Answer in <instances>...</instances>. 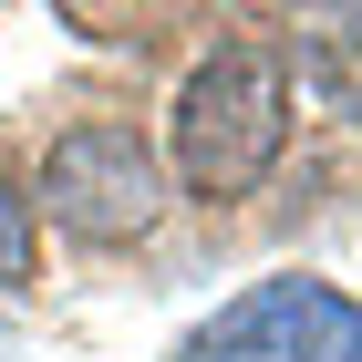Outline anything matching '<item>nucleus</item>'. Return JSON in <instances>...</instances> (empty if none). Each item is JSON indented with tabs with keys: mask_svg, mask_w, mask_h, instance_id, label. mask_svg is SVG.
Segmentation results:
<instances>
[{
	"mask_svg": "<svg viewBox=\"0 0 362 362\" xmlns=\"http://www.w3.org/2000/svg\"><path fill=\"white\" fill-rule=\"evenodd\" d=\"M166 145H176L187 197H207V207L249 197L259 176L279 166V145H290V62H279L269 42H218V52L176 83Z\"/></svg>",
	"mask_w": 362,
	"mask_h": 362,
	"instance_id": "f257e3e1",
	"label": "nucleus"
},
{
	"mask_svg": "<svg viewBox=\"0 0 362 362\" xmlns=\"http://www.w3.org/2000/svg\"><path fill=\"white\" fill-rule=\"evenodd\" d=\"M42 207H52L62 238L124 249V238H145V228L166 218V166H156V145L135 124L93 114V124H62L42 145Z\"/></svg>",
	"mask_w": 362,
	"mask_h": 362,
	"instance_id": "f03ea898",
	"label": "nucleus"
},
{
	"mask_svg": "<svg viewBox=\"0 0 362 362\" xmlns=\"http://www.w3.org/2000/svg\"><path fill=\"white\" fill-rule=\"evenodd\" d=\"M176 362H362V300L332 279H259L218 321H197Z\"/></svg>",
	"mask_w": 362,
	"mask_h": 362,
	"instance_id": "7ed1b4c3",
	"label": "nucleus"
},
{
	"mask_svg": "<svg viewBox=\"0 0 362 362\" xmlns=\"http://www.w3.org/2000/svg\"><path fill=\"white\" fill-rule=\"evenodd\" d=\"M31 259H42L31 249V207L0 187V290H31Z\"/></svg>",
	"mask_w": 362,
	"mask_h": 362,
	"instance_id": "20e7f679",
	"label": "nucleus"
}]
</instances>
